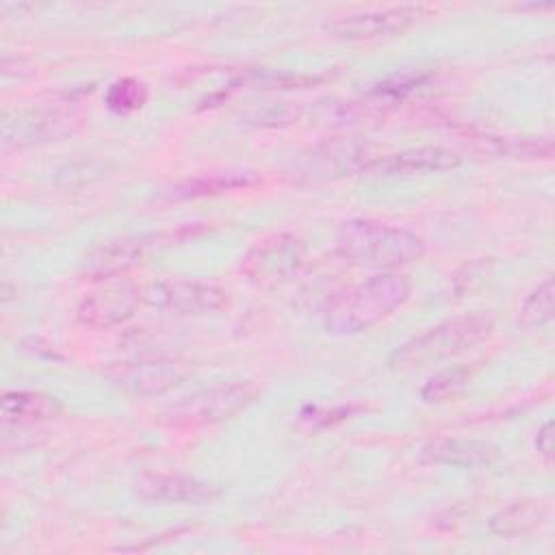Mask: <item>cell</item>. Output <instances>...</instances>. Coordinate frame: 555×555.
I'll return each instance as SVG.
<instances>
[{"label": "cell", "mask_w": 555, "mask_h": 555, "mask_svg": "<svg viewBox=\"0 0 555 555\" xmlns=\"http://www.w3.org/2000/svg\"><path fill=\"white\" fill-rule=\"evenodd\" d=\"M412 293V282L395 271L375 273L340 293L325 310L327 334L353 336L371 330L399 310Z\"/></svg>", "instance_id": "obj_1"}, {"label": "cell", "mask_w": 555, "mask_h": 555, "mask_svg": "<svg viewBox=\"0 0 555 555\" xmlns=\"http://www.w3.org/2000/svg\"><path fill=\"white\" fill-rule=\"evenodd\" d=\"M336 251L353 264L390 271L425 256V241L416 232L369 217H351L336 230Z\"/></svg>", "instance_id": "obj_2"}, {"label": "cell", "mask_w": 555, "mask_h": 555, "mask_svg": "<svg viewBox=\"0 0 555 555\" xmlns=\"http://www.w3.org/2000/svg\"><path fill=\"white\" fill-rule=\"evenodd\" d=\"M492 330L494 319L488 312L451 317L397 347L388 358V366L392 371L408 373L427 364L442 362L483 343Z\"/></svg>", "instance_id": "obj_3"}, {"label": "cell", "mask_w": 555, "mask_h": 555, "mask_svg": "<svg viewBox=\"0 0 555 555\" xmlns=\"http://www.w3.org/2000/svg\"><path fill=\"white\" fill-rule=\"evenodd\" d=\"M258 395L260 388L251 379L217 382L180 397L165 408L160 418L169 427H208L234 418L249 408Z\"/></svg>", "instance_id": "obj_4"}, {"label": "cell", "mask_w": 555, "mask_h": 555, "mask_svg": "<svg viewBox=\"0 0 555 555\" xmlns=\"http://www.w3.org/2000/svg\"><path fill=\"white\" fill-rule=\"evenodd\" d=\"M76 115L63 104H33L7 111L2 117V150H20L61 141L76 130Z\"/></svg>", "instance_id": "obj_5"}, {"label": "cell", "mask_w": 555, "mask_h": 555, "mask_svg": "<svg viewBox=\"0 0 555 555\" xmlns=\"http://www.w3.org/2000/svg\"><path fill=\"white\" fill-rule=\"evenodd\" d=\"M230 301L228 291L199 280H154L141 286V304L180 317L219 312Z\"/></svg>", "instance_id": "obj_6"}, {"label": "cell", "mask_w": 555, "mask_h": 555, "mask_svg": "<svg viewBox=\"0 0 555 555\" xmlns=\"http://www.w3.org/2000/svg\"><path fill=\"white\" fill-rule=\"evenodd\" d=\"M369 156V145L356 137L325 139L293 160V178L299 182L336 180L362 171Z\"/></svg>", "instance_id": "obj_7"}, {"label": "cell", "mask_w": 555, "mask_h": 555, "mask_svg": "<svg viewBox=\"0 0 555 555\" xmlns=\"http://www.w3.org/2000/svg\"><path fill=\"white\" fill-rule=\"evenodd\" d=\"M304 262V243L293 234H271L260 238L241 258V271L262 288L288 282Z\"/></svg>", "instance_id": "obj_8"}, {"label": "cell", "mask_w": 555, "mask_h": 555, "mask_svg": "<svg viewBox=\"0 0 555 555\" xmlns=\"http://www.w3.org/2000/svg\"><path fill=\"white\" fill-rule=\"evenodd\" d=\"M191 375V366L178 358H143L121 362L106 371V377L130 397H156Z\"/></svg>", "instance_id": "obj_9"}, {"label": "cell", "mask_w": 555, "mask_h": 555, "mask_svg": "<svg viewBox=\"0 0 555 555\" xmlns=\"http://www.w3.org/2000/svg\"><path fill=\"white\" fill-rule=\"evenodd\" d=\"M427 9L423 4H397L338 15L323 22V30L340 39H377L390 37L414 26Z\"/></svg>", "instance_id": "obj_10"}, {"label": "cell", "mask_w": 555, "mask_h": 555, "mask_svg": "<svg viewBox=\"0 0 555 555\" xmlns=\"http://www.w3.org/2000/svg\"><path fill=\"white\" fill-rule=\"evenodd\" d=\"M462 156L442 145H421L401 152L373 156L360 173L371 178H412L425 173H440L460 167Z\"/></svg>", "instance_id": "obj_11"}, {"label": "cell", "mask_w": 555, "mask_h": 555, "mask_svg": "<svg viewBox=\"0 0 555 555\" xmlns=\"http://www.w3.org/2000/svg\"><path fill=\"white\" fill-rule=\"evenodd\" d=\"M134 494L150 503L204 505L221 496L219 486L182 473H143L132 483Z\"/></svg>", "instance_id": "obj_12"}, {"label": "cell", "mask_w": 555, "mask_h": 555, "mask_svg": "<svg viewBox=\"0 0 555 555\" xmlns=\"http://www.w3.org/2000/svg\"><path fill=\"white\" fill-rule=\"evenodd\" d=\"M141 304V286L130 282L106 284L80 299L76 306L78 323L87 327H115L128 321Z\"/></svg>", "instance_id": "obj_13"}, {"label": "cell", "mask_w": 555, "mask_h": 555, "mask_svg": "<svg viewBox=\"0 0 555 555\" xmlns=\"http://www.w3.org/2000/svg\"><path fill=\"white\" fill-rule=\"evenodd\" d=\"M147 247V236H124L106 241L82 258L80 271L95 280H111L124 275L128 269L137 267L145 258Z\"/></svg>", "instance_id": "obj_14"}, {"label": "cell", "mask_w": 555, "mask_h": 555, "mask_svg": "<svg viewBox=\"0 0 555 555\" xmlns=\"http://www.w3.org/2000/svg\"><path fill=\"white\" fill-rule=\"evenodd\" d=\"M421 460L427 464H442L453 468H479L490 466L499 453L496 449L477 438H457V436H438L427 440L421 451Z\"/></svg>", "instance_id": "obj_15"}, {"label": "cell", "mask_w": 555, "mask_h": 555, "mask_svg": "<svg viewBox=\"0 0 555 555\" xmlns=\"http://www.w3.org/2000/svg\"><path fill=\"white\" fill-rule=\"evenodd\" d=\"M470 145L492 158L505 160H548L553 156V141L548 137H516V134H492L470 132Z\"/></svg>", "instance_id": "obj_16"}, {"label": "cell", "mask_w": 555, "mask_h": 555, "mask_svg": "<svg viewBox=\"0 0 555 555\" xmlns=\"http://www.w3.org/2000/svg\"><path fill=\"white\" fill-rule=\"evenodd\" d=\"M63 403L41 390H7L0 399V416L4 425H35L59 418Z\"/></svg>", "instance_id": "obj_17"}, {"label": "cell", "mask_w": 555, "mask_h": 555, "mask_svg": "<svg viewBox=\"0 0 555 555\" xmlns=\"http://www.w3.org/2000/svg\"><path fill=\"white\" fill-rule=\"evenodd\" d=\"M546 516H548V505L544 501L522 499L494 512L488 520V527L499 538H520L542 527Z\"/></svg>", "instance_id": "obj_18"}, {"label": "cell", "mask_w": 555, "mask_h": 555, "mask_svg": "<svg viewBox=\"0 0 555 555\" xmlns=\"http://www.w3.org/2000/svg\"><path fill=\"white\" fill-rule=\"evenodd\" d=\"M258 180L260 178L254 171H228V173L197 176V178L176 184L169 193V199H191V197H206V195H217V193L234 191V189H247V186H254Z\"/></svg>", "instance_id": "obj_19"}, {"label": "cell", "mask_w": 555, "mask_h": 555, "mask_svg": "<svg viewBox=\"0 0 555 555\" xmlns=\"http://www.w3.org/2000/svg\"><path fill=\"white\" fill-rule=\"evenodd\" d=\"M553 299H555V284L553 278H544L538 286L531 288V293L525 297L518 321L529 330H540L551 323L553 319Z\"/></svg>", "instance_id": "obj_20"}, {"label": "cell", "mask_w": 555, "mask_h": 555, "mask_svg": "<svg viewBox=\"0 0 555 555\" xmlns=\"http://www.w3.org/2000/svg\"><path fill=\"white\" fill-rule=\"evenodd\" d=\"M470 379V369L468 366H447L431 375L423 388H421V399L425 403H442L453 399Z\"/></svg>", "instance_id": "obj_21"}, {"label": "cell", "mask_w": 555, "mask_h": 555, "mask_svg": "<svg viewBox=\"0 0 555 555\" xmlns=\"http://www.w3.org/2000/svg\"><path fill=\"white\" fill-rule=\"evenodd\" d=\"M147 100V87L137 78L115 80L106 91V106L113 113H132Z\"/></svg>", "instance_id": "obj_22"}, {"label": "cell", "mask_w": 555, "mask_h": 555, "mask_svg": "<svg viewBox=\"0 0 555 555\" xmlns=\"http://www.w3.org/2000/svg\"><path fill=\"white\" fill-rule=\"evenodd\" d=\"M304 108L299 104H271L251 115V121L258 126H282L301 117Z\"/></svg>", "instance_id": "obj_23"}, {"label": "cell", "mask_w": 555, "mask_h": 555, "mask_svg": "<svg viewBox=\"0 0 555 555\" xmlns=\"http://www.w3.org/2000/svg\"><path fill=\"white\" fill-rule=\"evenodd\" d=\"M535 449L546 464L553 460V421H546L535 434Z\"/></svg>", "instance_id": "obj_24"}]
</instances>
